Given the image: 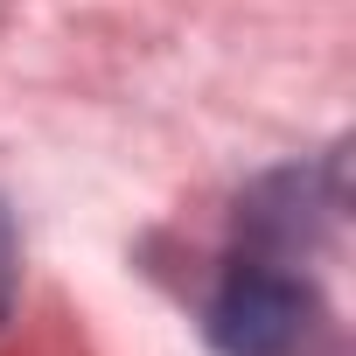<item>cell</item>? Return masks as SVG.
Masks as SVG:
<instances>
[{"label":"cell","instance_id":"obj_1","mask_svg":"<svg viewBox=\"0 0 356 356\" xmlns=\"http://www.w3.org/2000/svg\"><path fill=\"white\" fill-rule=\"evenodd\" d=\"M335 168L321 175H273L238 210V252L224 259V280L210 293V342L224 356H307L321 328V293L300 266L321 217H335Z\"/></svg>","mask_w":356,"mask_h":356},{"label":"cell","instance_id":"obj_2","mask_svg":"<svg viewBox=\"0 0 356 356\" xmlns=\"http://www.w3.org/2000/svg\"><path fill=\"white\" fill-rule=\"evenodd\" d=\"M15 280H22V231H15L8 203H0V321H8V307H15Z\"/></svg>","mask_w":356,"mask_h":356}]
</instances>
